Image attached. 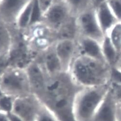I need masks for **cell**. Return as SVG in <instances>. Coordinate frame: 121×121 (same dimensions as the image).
I'll return each mask as SVG.
<instances>
[{
	"mask_svg": "<svg viewBox=\"0 0 121 121\" xmlns=\"http://www.w3.org/2000/svg\"><path fill=\"white\" fill-rule=\"evenodd\" d=\"M112 67L105 62L85 56L74 58L68 73L73 81L82 88L109 85Z\"/></svg>",
	"mask_w": 121,
	"mask_h": 121,
	"instance_id": "cell-1",
	"label": "cell"
},
{
	"mask_svg": "<svg viewBox=\"0 0 121 121\" xmlns=\"http://www.w3.org/2000/svg\"><path fill=\"white\" fill-rule=\"evenodd\" d=\"M109 89V85L80 89L73 102V113L76 121H91Z\"/></svg>",
	"mask_w": 121,
	"mask_h": 121,
	"instance_id": "cell-2",
	"label": "cell"
},
{
	"mask_svg": "<svg viewBox=\"0 0 121 121\" xmlns=\"http://www.w3.org/2000/svg\"><path fill=\"white\" fill-rule=\"evenodd\" d=\"M0 93L13 98L32 93L24 67L10 65L0 75Z\"/></svg>",
	"mask_w": 121,
	"mask_h": 121,
	"instance_id": "cell-3",
	"label": "cell"
},
{
	"mask_svg": "<svg viewBox=\"0 0 121 121\" xmlns=\"http://www.w3.org/2000/svg\"><path fill=\"white\" fill-rule=\"evenodd\" d=\"M23 34L28 49L40 54L52 47L58 39L57 34L42 22L30 26Z\"/></svg>",
	"mask_w": 121,
	"mask_h": 121,
	"instance_id": "cell-4",
	"label": "cell"
},
{
	"mask_svg": "<svg viewBox=\"0 0 121 121\" xmlns=\"http://www.w3.org/2000/svg\"><path fill=\"white\" fill-rule=\"evenodd\" d=\"M74 18L63 1H55L43 13L42 23L58 35L60 31Z\"/></svg>",
	"mask_w": 121,
	"mask_h": 121,
	"instance_id": "cell-5",
	"label": "cell"
},
{
	"mask_svg": "<svg viewBox=\"0 0 121 121\" xmlns=\"http://www.w3.org/2000/svg\"><path fill=\"white\" fill-rule=\"evenodd\" d=\"M75 23L78 36L79 35L86 36L102 44L105 35L99 24L94 7L76 17Z\"/></svg>",
	"mask_w": 121,
	"mask_h": 121,
	"instance_id": "cell-6",
	"label": "cell"
},
{
	"mask_svg": "<svg viewBox=\"0 0 121 121\" xmlns=\"http://www.w3.org/2000/svg\"><path fill=\"white\" fill-rule=\"evenodd\" d=\"M42 105L41 99L31 93L15 98L12 112L24 121H35Z\"/></svg>",
	"mask_w": 121,
	"mask_h": 121,
	"instance_id": "cell-7",
	"label": "cell"
},
{
	"mask_svg": "<svg viewBox=\"0 0 121 121\" xmlns=\"http://www.w3.org/2000/svg\"><path fill=\"white\" fill-rule=\"evenodd\" d=\"M32 93L40 99L45 93L48 76L38 58H34L24 66Z\"/></svg>",
	"mask_w": 121,
	"mask_h": 121,
	"instance_id": "cell-8",
	"label": "cell"
},
{
	"mask_svg": "<svg viewBox=\"0 0 121 121\" xmlns=\"http://www.w3.org/2000/svg\"><path fill=\"white\" fill-rule=\"evenodd\" d=\"M54 48L63 72H68L74 58L78 55L76 39L58 38L54 44Z\"/></svg>",
	"mask_w": 121,
	"mask_h": 121,
	"instance_id": "cell-9",
	"label": "cell"
},
{
	"mask_svg": "<svg viewBox=\"0 0 121 121\" xmlns=\"http://www.w3.org/2000/svg\"><path fill=\"white\" fill-rule=\"evenodd\" d=\"M31 0H0V19L13 30L20 14Z\"/></svg>",
	"mask_w": 121,
	"mask_h": 121,
	"instance_id": "cell-10",
	"label": "cell"
},
{
	"mask_svg": "<svg viewBox=\"0 0 121 121\" xmlns=\"http://www.w3.org/2000/svg\"><path fill=\"white\" fill-rule=\"evenodd\" d=\"M118 108V100L109 86L91 121H116Z\"/></svg>",
	"mask_w": 121,
	"mask_h": 121,
	"instance_id": "cell-11",
	"label": "cell"
},
{
	"mask_svg": "<svg viewBox=\"0 0 121 121\" xmlns=\"http://www.w3.org/2000/svg\"><path fill=\"white\" fill-rule=\"evenodd\" d=\"M76 40L78 55L85 56L106 62L102 53L101 44L99 42L92 38L80 35L78 36Z\"/></svg>",
	"mask_w": 121,
	"mask_h": 121,
	"instance_id": "cell-12",
	"label": "cell"
},
{
	"mask_svg": "<svg viewBox=\"0 0 121 121\" xmlns=\"http://www.w3.org/2000/svg\"><path fill=\"white\" fill-rule=\"evenodd\" d=\"M40 55L41 58L39 60L48 78L57 76L63 72L54 48V45Z\"/></svg>",
	"mask_w": 121,
	"mask_h": 121,
	"instance_id": "cell-13",
	"label": "cell"
},
{
	"mask_svg": "<svg viewBox=\"0 0 121 121\" xmlns=\"http://www.w3.org/2000/svg\"><path fill=\"white\" fill-rule=\"evenodd\" d=\"M14 44L13 29L0 19V60L10 59Z\"/></svg>",
	"mask_w": 121,
	"mask_h": 121,
	"instance_id": "cell-14",
	"label": "cell"
},
{
	"mask_svg": "<svg viewBox=\"0 0 121 121\" xmlns=\"http://www.w3.org/2000/svg\"><path fill=\"white\" fill-rule=\"evenodd\" d=\"M95 9L99 24L105 35L119 22L118 20L111 10L106 2L99 5Z\"/></svg>",
	"mask_w": 121,
	"mask_h": 121,
	"instance_id": "cell-15",
	"label": "cell"
},
{
	"mask_svg": "<svg viewBox=\"0 0 121 121\" xmlns=\"http://www.w3.org/2000/svg\"><path fill=\"white\" fill-rule=\"evenodd\" d=\"M63 2L74 18L94 7L91 0H64Z\"/></svg>",
	"mask_w": 121,
	"mask_h": 121,
	"instance_id": "cell-16",
	"label": "cell"
},
{
	"mask_svg": "<svg viewBox=\"0 0 121 121\" xmlns=\"http://www.w3.org/2000/svg\"><path fill=\"white\" fill-rule=\"evenodd\" d=\"M33 2L34 0H31L20 14L14 26L15 31L23 33L29 28L31 19Z\"/></svg>",
	"mask_w": 121,
	"mask_h": 121,
	"instance_id": "cell-17",
	"label": "cell"
},
{
	"mask_svg": "<svg viewBox=\"0 0 121 121\" xmlns=\"http://www.w3.org/2000/svg\"><path fill=\"white\" fill-rule=\"evenodd\" d=\"M101 47L106 62L111 67L113 66L117 61L119 53L116 50L107 35H105L101 44Z\"/></svg>",
	"mask_w": 121,
	"mask_h": 121,
	"instance_id": "cell-18",
	"label": "cell"
},
{
	"mask_svg": "<svg viewBox=\"0 0 121 121\" xmlns=\"http://www.w3.org/2000/svg\"><path fill=\"white\" fill-rule=\"evenodd\" d=\"M105 35L108 36L112 44L120 54L121 52V22L116 24Z\"/></svg>",
	"mask_w": 121,
	"mask_h": 121,
	"instance_id": "cell-19",
	"label": "cell"
},
{
	"mask_svg": "<svg viewBox=\"0 0 121 121\" xmlns=\"http://www.w3.org/2000/svg\"><path fill=\"white\" fill-rule=\"evenodd\" d=\"M35 121H60V120L48 108L43 104Z\"/></svg>",
	"mask_w": 121,
	"mask_h": 121,
	"instance_id": "cell-20",
	"label": "cell"
},
{
	"mask_svg": "<svg viewBox=\"0 0 121 121\" xmlns=\"http://www.w3.org/2000/svg\"><path fill=\"white\" fill-rule=\"evenodd\" d=\"M15 98L0 93V112L9 113L12 112Z\"/></svg>",
	"mask_w": 121,
	"mask_h": 121,
	"instance_id": "cell-21",
	"label": "cell"
},
{
	"mask_svg": "<svg viewBox=\"0 0 121 121\" xmlns=\"http://www.w3.org/2000/svg\"><path fill=\"white\" fill-rule=\"evenodd\" d=\"M42 16L43 13L39 7L37 0H34L29 27L31 26L42 22Z\"/></svg>",
	"mask_w": 121,
	"mask_h": 121,
	"instance_id": "cell-22",
	"label": "cell"
},
{
	"mask_svg": "<svg viewBox=\"0 0 121 121\" xmlns=\"http://www.w3.org/2000/svg\"><path fill=\"white\" fill-rule=\"evenodd\" d=\"M106 3L118 21L121 22V0H107Z\"/></svg>",
	"mask_w": 121,
	"mask_h": 121,
	"instance_id": "cell-23",
	"label": "cell"
},
{
	"mask_svg": "<svg viewBox=\"0 0 121 121\" xmlns=\"http://www.w3.org/2000/svg\"><path fill=\"white\" fill-rule=\"evenodd\" d=\"M109 84L121 85V71L114 66L111 68Z\"/></svg>",
	"mask_w": 121,
	"mask_h": 121,
	"instance_id": "cell-24",
	"label": "cell"
},
{
	"mask_svg": "<svg viewBox=\"0 0 121 121\" xmlns=\"http://www.w3.org/2000/svg\"><path fill=\"white\" fill-rule=\"evenodd\" d=\"M55 1V0H37L38 5L43 14Z\"/></svg>",
	"mask_w": 121,
	"mask_h": 121,
	"instance_id": "cell-25",
	"label": "cell"
},
{
	"mask_svg": "<svg viewBox=\"0 0 121 121\" xmlns=\"http://www.w3.org/2000/svg\"><path fill=\"white\" fill-rule=\"evenodd\" d=\"M110 89L113 92L118 101L121 100V85L109 84Z\"/></svg>",
	"mask_w": 121,
	"mask_h": 121,
	"instance_id": "cell-26",
	"label": "cell"
},
{
	"mask_svg": "<svg viewBox=\"0 0 121 121\" xmlns=\"http://www.w3.org/2000/svg\"><path fill=\"white\" fill-rule=\"evenodd\" d=\"M8 116L10 121H24L21 118L12 112L8 113Z\"/></svg>",
	"mask_w": 121,
	"mask_h": 121,
	"instance_id": "cell-27",
	"label": "cell"
},
{
	"mask_svg": "<svg viewBox=\"0 0 121 121\" xmlns=\"http://www.w3.org/2000/svg\"><path fill=\"white\" fill-rule=\"evenodd\" d=\"M0 121H10L8 114L0 112Z\"/></svg>",
	"mask_w": 121,
	"mask_h": 121,
	"instance_id": "cell-28",
	"label": "cell"
},
{
	"mask_svg": "<svg viewBox=\"0 0 121 121\" xmlns=\"http://www.w3.org/2000/svg\"><path fill=\"white\" fill-rule=\"evenodd\" d=\"M113 66L121 71V52L119 54L117 61Z\"/></svg>",
	"mask_w": 121,
	"mask_h": 121,
	"instance_id": "cell-29",
	"label": "cell"
},
{
	"mask_svg": "<svg viewBox=\"0 0 121 121\" xmlns=\"http://www.w3.org/2000/svg\"><path fill=\"white\" fill-rule=\"evenodd\" d=\"M92 4L95 8L99 6V5L101 4H102L106 2L107 0H91Z\"/></svg>",
	"mask_w": 121,
	"mask_h": 121,
	"instance_id": "cell-30",
	"label": "cell"
},
{
	"mask_svg": "<svg viewBox=\"0 0 121 121\" xmlns=\"http://www.w3.org/2000/svg\"><path fill=\"white\" fill-rule=\"evenodd\" d=\"M116 121H121V107L119 106Z\"/></svg>",
	"mask_w": 121,
	"mask_h": 121,
	"instance_id": "cell-31",
	"label": "cell"
},
{
	"mask_svg": "<svg viewBox=\"0 0 121 121\" xmlns=\"http://www.w3.org/2000/svg\"><path fill=\"white\" fill-rule=\"evenodd\" d=\"M118 105H119V106H120V107H121V100H119V101H118Z\"/></svg>",
	"mask_w": 121,
	"mask_h": 121,
	"instance_id": "cell-32",
	"label": "cell"
},
{
	"mask_svg": "<svg viewBox=\"0 0 121 121\" xmlns=\"http://www.w3.org/2000/svg\"><path fill=\"white\" fill-rule=\"evenodd\" d=\"M55 1H57V2H62L64 0H55Z\"/></svg>",
	"mask_w": 121,
	"mask_h": 121,
	"instance_id": "cell-33",
	"label": "cell"
}]
</instances>
